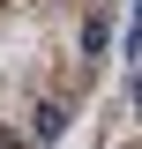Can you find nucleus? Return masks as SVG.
<instances>
[{"label": "nucleus", "mask_w": 142, "mask_h": 149, "mask_svg": "<svg viewBox=\"0 0 142 149\" xmlns=\"http://www.w3.org/2000/svg\"><path fill=\"white\" fill-rule=\"evenodd\" d=\"M30 134H37V142H60V134H67V112H60V104H37L30 112Z\"/></svg>", "instance_id": "nucleus-1"}]
</instances>
